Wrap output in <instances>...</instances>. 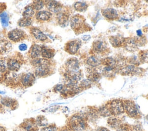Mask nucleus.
<instances>
[{
  "instance_id": "obj_1",
  "label": "nucleus",
  "mask_w": 148,
  "mask_h": 131,
  "mask_svg": "<svg viewBox=\"0 0 148 131\" xmlns=\"http://www.w3.org/2000/svg\"><path fill=\"white\" fill-rule=\"evenodd\" d=\"M32 65L35 66V75L38 77L47 76L50 72V62L47 59H34L32 61Z\"/></svg>"
},
{
  "instance_id": "obj_2",
  "label": "nucleus",
  "mask_w": 148,
  "mask_h": 131,
  "mask_svg": "<svg viewBox=\"0 0 148 131\" xmlns=\"http://www.w3.org/2000/svg\"><path fill=\"white\" fill-rule=\"evenodd\" d=\"M69 129L71 131H85L87 124L86 118L79 114L72 115L68 121Z\"/></svg>"
},
{
  "instance_id": "obj_3",
  "label": "nucleus",
  "mask_w": 148,
  "mask_h": 131,
  "mask_svg": "<svg viewBox=\"0 0 148 131\" xmlns=\"http://www.w3.org/2000/svg\"><path fill=\"white\" fill-rule=\"evenodd\" d=\"M107 105L112 115L117 116L123 114L124 112V102L121 100H112Z\"/></svg>"
},
{
  "instance_id": "obj_4",
  "label": "nucleus",
  "mask_w": 148,
  "mask_h": 131,
  "mask_svg": "<svg viewBox=\"0 0 148 131\" xmlns=\"http://www.w3.org/2000/svg\"><path fill=\"white\" fill-rule=\"evenodd\" d=\"M124 111L131 118H139L140 117L139 111L136 104L131 100H127L124 102Z\"/></svg>"
},
{
  "instance_id": "obj_5",
  "label": "nucleus",
  "mask_w": 148,
  "mask_h": 131,
  "mask_svg": "<svg viewBox=\"0 0 148 131\" xmlns=\"http://www.w3.org/2000/svg\"><path fill=\"white\" fill-rule=\"evenodd\" d=\"M25 35H26L25 32L23 30L19 29H13L10 32H9L8 33V38L10 40L14 42H17L21 40L24 38Z\"/></svg>"
},
{
  "instance_id": "obj_6",
  "label": "nucleus",
  "mask_w": 148,
  "mask_h": 131,
  "mask_svg": "<svg viewBox=\"0 0 148 131\" xmlns=\"http://www.w3.org/2000/svg\"><path fill=\"white\" fill-rule=\"evenodd\" d=\"M21 128L23 131H38V126L37 125L35 119L33 118L25 120L20 125Z\"/></svg>"
},
{
  "instance_id": "obj_7",
  "label": "nucleus",
  "mask_w": 148,
  "mask_h": 131,
  "mask_svg": "<svg viewBox=\"0 0 148 131\" xmlns=\"http://www.w3.org/2000/svg\"><path fill=\"white\" fill-rule=\"evenodd\" d=\"M119 72L124 76H132L139 73V69L133 65H128L120 68Z\"/></svg>"
},
{
  "instance_id": "obj_8",
  "label": "nucleus",
  "mask_w": 148,
  "mask_h": 131,
  "mask_svg": "<svg viewBox=\"0 0 148 131\" xmlns=\"http://www.w3.org/2000/svg\"><path fill=\"white\" fill-rule=\"evenodd\" d=\"M84 18L83 16L80 15H75L73 16L71 20V27L72 29L78 31L83 25L84 23Z\"/></svg>"
},
{
  "instance_id": "obj_9",
  "label": "nucleus",
  "mask_w": 148,
  "mask_h": 131,
  "mask_svg": "<svg viewBox=\"0 0 148 131\" xmlns=\"http://www.w3.org/2000/svg\"><path fill=\"white\" fill-rule=\"evenodd\" d=\"M35 80V76L33 73H27L23 74L20 78V81L23 86L30 87L33 85Z\"/></svg>"
},
{
  "instance_id": "obj_10",
  "label": "nucleus",
  "mask_w": 148,
  "mask_h": 131,
  "mask_svg": "<svg viewBox=\"0 0 148 131\" xmlns=\"http://www.w3.org/2000/svg\"><path fill=\"white\" fill-rule=\"evenodd\" d=\"M81 43L78 40L69 41L66 44V51L70 54H75L80 47Z\"/></svg>"
},
{
  "instance_id": "obj_11",
  "label": "nucleus",
  "mask_w": 148,
  "mask_h": 131,
  "mask_svg": "<svg viewBox=\"0 0 148 131\" xmlns=\"http://www.w3.org/2000/svg\"><path fill=\"white\" fill-rule=\"evenodd\" d=\"M65 67L68 72L78 71L79 69V63L76 58H70L65 62Z\"/></svg>"
},
{
  "instance_id": "obj_12",
  "label": "nucleus",
  "mask_w": 148,
  "mask_h": 131,
  "mask_svg": "<svg viewBox=\"0 0 148 131\" xmlns=\"http://www.w3.org/2000/svg\"><path fill=\"white\" fill-rule=\"evenodd\" d=\"M19 81L17 74L13 72H8L5 75V81L9 85H14Z\"/></svg>"
},
{
  "instance_id": "obj_13",
  "label": "nucleus",
  "mask_w": 148,
  "mask_h": 131,
  "mask_svg": "<svg viewBox=\"0 0 148 131\" xmlns=\"http://www.w3.org/2000/svg\"><path fill=\"white\" fill-rule=\"evenodd\" d=\"M21 63L17 58H9L7 62V66L9 70L12 72L18 71L21 66Z\"/></svg>"
},
{
  "instance_id": "obj_14",
  "label": "nucleus",
  "mask_w": 148,
  "mask_h": 131,
  "mask_svg": "<svg viewBox=\"0 0 148 131\" xmlns=\"http://www.w3.org/2000/svg\"><path fill=\"white\" fill-rule=\"evenodd\" d=\"M92 50L96 53L101 54L105 53L108 50V47L104 42L96 40L92 43Z\"/></svg>"
},
{
  "instance_id": "obj_15",
  "label": "nucleus",
  "mask_w": 148,
  "mask_h": 131,
  "mask_svg": "<svg viewBox=\"0 0 148 131\" xmlns=\"http://www.w3.org/2000/svg\"><path fill=\"white\" fill-rule=\"evenodd\" d=\"M102 15L109 20H115L118 18L119 14L116 10L113 8H106L102 10Z\"/></svg>"
},
{
  "instance_id": "obj_16",
  "label": "nucleus",
  "mask_w": 148,
  "mask_h": 131,
  "mask_svg": "<svg viewBox=\"0 0 148 131\" xmlns=\"http://www.w3.org/2000/svg\"><path fill=\"white\" fill-rule=\"evenodd\" d=\"M1 104L10 108L12 110H14L17 107V102L13 99L9 98H3L1 100Z\"/></svg>"
},
{
  "instance_id": "obj_17",
  "label": "nucleus",
  "mask_w": 148,
  "mask_h": 131,
  "mask_svg": "<svg viewBox=\"0 0 148 131\" xmlns=\"http://www.w3.org/2000/svg\"><path fill=\"white\" fill-rule=\"evenodd\" d=\"M47 9L49 10V12H50L59 13L60 12L62 9V5L58 2H57L55 1H49V3L47 4Z\"/></svg>"
},
{
  "instance_id": "obj_18",
  "label": "nucleus",
  "mask_w": 148,
  "mask_h": 131,
  "mask_svg": "<svg viewBox=\"0 0 148 131\" xmlns=\"http://www.w3.org/2000/svg\"><path fill=\"white\" fill-rule=\"evenodd\" d=\"M41 50H42V47L40 46L39 45L35 44L32 45L28 52L29 57L31 58H34V59L38 58V57L41 54Z\"/></svg>"
},
{
  "instance_id": "obj_19",
  "label": "nucleus",
  "mask_w": 148,
  "mask_h": 131,
  "mask_svg": "<svg viewBox=\"0 0 148 131\" xmlns=\"http://www.w3.org/2000/svg\"><path fill=\"white\" fill-rule=\"evenodd\" d=\"M125 39L121 36H112L109 37V42L110 44L115 47H120L124 44Z\"/></svg>"
},
{
  "instance_id": "obj_20",
  "label": "nucleus",
  "mask_w": 148,
  "mask_h": 131,
  "mask_svg": "<svg viewBox=\"0 0 148 131\" xmlns=\"http://www.w3.org/2000/svg\"><path fill=\"white\" fill-rule=\"evenodd\" d=\"M12 43L7 40H0V53L2 54H6L9 52L12 49Z\"/></svg>"
},
{
  "instance_id": "obj_21",
  "label": "nucleus",
  "mask_w": 148,
  "mask_h": 131,
  "mask_svg": "<svg viewBox=\"0 0 148 131\" xmlns=\"http://www.w3.org/2000/svg\"><path fill=\"white\" fill-rule=\"evenodd\" d=\"M31 34L38 40L43 42L47 39V36L38 28H32L31 29Z\"/></svg>"
},
{
  "instance_id": "obj_22",
  "label": "nucleus",
  "mask_w": 148,
  "mask_h": 131,
  "mask_svg": "<svg viewBox=\"0 0 148 131\" xmlns=\"http://www.w3.org/2000/svg\"><path fill=\"white\" fill-rule=\"evenodd\" d=\"M124 46L126 47L127 50L129 51H135L137 48V42L136 40L134 38H128L125 39Z\"/></svg>"
},
{
  "instance_id": "obj_23",
  "label": "nucleus",
  "mask_w": 148,
  "mask_h": 131,
  "mask_svg": "<svg viewBox=\"0 0 148 131\" xmlns=\"http://www.w3.org/2000/svg\"><path fill=\"white\" fill-rule=\"evenodd\" d=\"M52 16V14L49 11H39L36 14V18L39 21H47Z\"/></svg>"
},
{
  "instance_id": "obj_24",
  "label": "nucleus",
  "mask_w": 148,
  "mask_h": 131,
  "mask_svg": "<svg viewBox=\"0 0 148 131\" xmlns=\"http://www.w3.org/2000/svg\"><path fill=\"white\" fill-rule=\"evenodd\" d=\"M108 124L110 128L114 129H117L122 125L121 121L116 117L109 118L108 119Z\"/></svg>"
},
{
  "instance_id": "obj_25",
  "label": "nucleus",
  "mask_w": 148,
  "mask_h": 131,
  "mask_svg": "<svg viewBox=\"0 0 148 131\" xmlns=\"http://www.w3.org/2000/svg\"><path fill=\"white\" fill-rule=\"evenodd\" d=\"M54 54H55V51L53 49L50 48L46 47H42L40 55H42V57L45 59H47L51 58L54 55Z\"/></svg>"
},
{
  "instance_id": "obj_26",
  "label": "nucleus",
  "mask_w": 148,
  "mask_h": 131,
  "mask_svg": "<svg viewBox=\"0 0 148 131\" xmlns=\"http://www.w3.org/2000/svg\"><path fill=\"white\" fill-rule=\"evenodd\" d=\"M101 78V74L95 71L91 70L87 76V80H88L90 82H97Z\"/></svg>"
},
{
  "instance_id": "obj_27",
  "label": "nucleus",
  "mask_w": 148,
  "mask_h": 131,
  "mask_svg": "<svg viewBox=\"0 0 148 131\" xmlns=\"http://www.w3.org/2000/svg\"><path fill=\"white\" fill-rule=\"evenodd\" d=\"M98 115L99 114L98 112V110H95L94 108H91L87 111L86 117L87 119H89L90 121H95L96 119H97Z\"/></svg>"
},
{
  "instance_id": "obj_28",
  "label": "nucleus",
  "mask_w": 148,
  "mask_h": 131,
  "mask_svg": "<svg viewBox=\"0 0 148 131\" xmlns=\"http://www.w3.org/2000/svg\"><path fill=\"white\" fill-rule=\"evenodd\" d=\"M86 62L87 64L90 67L95 68L100 64L101 61H99L95 56L92 55L87 58V59L86 60Z\"/></svg>"
},
{
  "instance_id": "obj_29",
  "label": "nucleus",
  "mask_w": 148,
  "mask_h": 131,
  "mask_svg": "<svg viewBox=\"0 0 148 131\" xmlns=\"http://www.w3.org/2000/svg\"><path fill=\"white\" fill-rule=\"evenodd\" d=\"M57 18L59 24L62 27H65L66 24H68V16L66 14L64 13H59Z\"/></svg>"
},
{
  "instance_id": "obj_30",
  "label": "nucleus",
  "mask_w": 148,
  "mask_h": 131,
  "mask_svg": "<svg viewBox=\"0 0 148 131\" xmlns=\"http://www.w3.org/2000/svg\"><path fill=\"white\" fill-rule=\"evenodd\" d=\"M98 112L99 115H100L102 117H110L112 115L107 104L100 107L98 109Z\"/></svg>"
},
{
  "instance_id": "obj_31",
  "label": "nucleus",
  "mask_w": 148,
  "mask_h": 131,
  "mask_svg": "<svg viewBox=\"0 0 148 131\" xmlns=\"http://www.w3.org/2000/svg\"><path fill=\"white\" fill-rule=\"evenodd\" d=\"M35 13V9L32 7V6L28 5L27 6L23 13V17L25 18H31Z\"/></svg>"
},
{
  "instance_id": "obj_32",
  "label": "nucleus",
  "mask_w": 148,
  "mask_h": 131,
  "mask_svg": "<svg viewBox=\"0 0 148 131\" xmlns=\"http://www.w3.org/2000/svg\"><path fill=\"white\" fill-rule=\"evenodd\" d=\"M36 123L38 126L45 127L48 125V121L45 116L39 115L35 119Z\"/></svg>"
},
{
  "instance_id": "obj_33",
  "label": "nucleus",
  "mask_w": 148,
  "mask_h": 131,
  "mask_svg": "<svg viewBox=\"0 0 148 131\" xmlns=\"http://www.w3.org/2000/svg\"><path fill=\"white\" fill-rule=\"evenodd\" d=\"M88 7L87 4L86 2H77L74 4V8L76 11L78 12H84Z\"/></svg>"
},
{
  "instance_id": "obj_34",
  "label": "nucleus",
  "mask_w": 148,
  "mask_h": 131,
  "mask_svg": "<svg viewBox=\"0 0 148 131\" xmlns=\"http://www.w3.org/2000/svg\"><path fill=\"white\" fill-rule=\"evenodd\" d=\"M32 20L31 18H25L23 17L20 18L18 21V25L20 27H28L31 25Z\"/></svg>"
},
{
  "instance_id": "obj_35",
  "label": "nucleus",
  "mask_w": 148,
  "mask_h": 131,
  "mask_svg": "<svg viewBox=\"0 0 148 131\" xmlns=\"http://www.w3.org/2000/svg\"><path fill=\"white\" fill-rule=\"evenodd\" d=\"M0 20L3 27H6L8 25L9 17L6 12H3L0 14Z\"/></svg>"
},
{
  "instance_id": "obj_36",
  "label": "nucleus",
  "mask_w": 148,
  "mask_h": 131,
  "mask_svg": "<svg viewBox=\"0 0 148 131\" xmlns=\"http://www.w3.org/2000/svg\"><path fill=\"white\" fill-rule=\"evenodd\" d=\"M44 6V2L42 1H35L32 4V7L34 9L39 10Z\"/></svg>"
},
{
  "instance_id": "obj_37",
  "label": "nucleus",
  "mask_w": 148,
  "mask_h": 131,
  "mask_svg": "<svg viewBox=\"0 0 148 131\" xmlns=\"http://www.w3.org/2000/svg\"><path fill=\"white\" fill-rule=\"evenodd\" d=\"M79 87L82 89H87L91 87V82L88 80H83L80 82Z\"/></svg>"
},
{
  "instance_id": "obj_38",
  "label": "nucleus",
  "mask_w": 148,
  "mask_h": 131,
  "mask_svg": "<svg viewBox=\"0 0 148 131\" xmlns=\"http://www.w3.org/2000/svg\"><path fill=\"white\" fill-rule=\"evenodd\" d=\"M40 131H58V129L56 125H49L42 128Z\"/></svg>"
},
{
  "instance_id": "obj_39",
  "label": "nucleus",
  "mask_w": 148,
  "mask_h": 131,
  "mask_svg": "<svg viewBox=\"0 0 148 131\" xmlns=\"http://www.w3.org/2000/svg\"><path fill=\"white\" fill-rule=\"evenodd\" d=\"M7 63L4 59H0V73L5 72L6 69Z\"/></svg>"
},
{
  "instance_id": "obj_40",
  "label": "nucleus",
  "mask_w": 148,
  "mask_h": 131,
  "mask_svg": "<svg viewBox=\"0 0 148 131\" xmlns=\"http://www.w3.org/2000/svg\"><path fill=\"white\" fill-rule=\"evenodd\" d=\"M140 59L143 62L148 63V51H143L140 54Z\"/></svg>"
},
{
  "instance_id": "obj_41",
  "label": "nucleus",
  "mask_w": 148,
  "mask_h": 131,
  "mask_svg": "<svg viewBox=\"0 0 148 131\" xmlns=\"http://www.w3.org/2000/svg\"><path fill=\"white\" fill-rule=\"evenodd\" d=\"M64 88V85H63L62 84H58V85H57L54 87V91L56 92L61 93L62 91H63Z\"/></svg>"
},
{
  "instance_id": "obj_42",
  "label": "nucleus",
  "mask_w": 148,
  "mask_h": 131,
  "mask_svg": "<svg viewBox=\"0 0 148 131\" xmlns=\"http://www.w3.org/2000/svg\"><path fill=\"white\" fill-rule=\"evenodd\" d=\"M130 131H142V127L139 125H135L130 126Z\"/></svg>"
},
{
  "instance_id": "obj_43",
  "label": "nucleus",
  "mask_w": 148,
  "mask_h": 131,
  "mask_svg": "<svg viewBox=\"0 0 148 131\" xmlns=\"http://www.w3.org/2000/svg\"><path fill=\"white\" fill-rule=\"evenodd\" d=\"M19 50L21 51H25L27 48V46L25 44H21L18 46Z\"/></svg>"
},
{
  "instance_id": "obj_44",
  "label": "nucleus",
  "mask_w": 148,
  "mask_h": 131,
  "mask_svg": "<svg viewBox=\"0 0 148 131\" xmlns=\"http://www.w3.org/2000/svg\"><path fill=\"white\" fill-rule=\"evenodd\" d=\"M96 131H110V130H109V129H108V128H106L101 126V127H98V128L96 129Z\"/></svg>"
},
{
  "instance_id": "obj_45",
  "label": "nucleus",
  "mask_w": 148,
  "mask_h": 131,
  "mask_svg": "<svg viewBox=\"0 0 148 131\" xmlns=\"http://www.w3.org/2000/svg\"><path fill=\"white\" fill-rule=\"evenodd\" d=\"M90 38V36L89 35H86V36H84L83 37V39L84 40H88Z\"/></svg>"
},
{
  "instance_id": "obj_46",
  "label": "nucleus",
  "mask_w": 148,
  "mask_h": 131,
  "mask_svg": "<svg viewBox=\"0 0 148 131\" xmlns=\"http://www.w3.org/2000/svg\"><path fill=\"white\" fill-rule=\"evenodd\" d=\"M59 131H70V130L69 129V128H62Z\"/></svg>"
},
{
  "instance_id": "obj_47",
  "label": "nucleus",
  "mask_w": 148,
  "mask_h": 131,
  "mask_svg": "<svg viewBox=\"0 0 148 131\" xmlns=\"http://www.w3.org/2000/svg\"><path fill=\"white\" fill-rule=\"evenodd\" d=\"M136 33H137V34H138V36H142V32H141V31H140V30H138V31H137Z\"/></svg>"
},
{
  "instance_id": "obj_48",
  "label": "nucleus",
  "mask_w": 148,
  "mask_h": 131,
  "mask_svg": "<svg viewBox=\"0 0 148 131\" xmlns=\"http://www.w3.org/2000/svg\"><path fill=\"white\" fill-rule=\"evenodd\" d=\"M0 131H6V129L4 127L0 126Z\"/></svg>"
},
{
  "instance_id": "obj_49",
  "label": "nucleus",
  "mask_w": 148,
  "mask_h": 131,
  "mask_svg": "<svg viewBox=\"0 0 148 131\" xmlns=\"http://www.w3.org/2000/svg\"><path fill=\"white\" fill-rule=\"evenodd\" d=\"M3 110V107H2V106L1 104H0V113L2 111V110Z\"/></svg>"
},
{
  "instance_id": "obj_50",
  "label": "nucleus",
  "mask_w": 148,
  "mask_h": 131,
  "mask_svg": "<svg viewBox=\"0 0 148 131\" xmlns=\"http://www.w3.org/2000/svg\"><path fill=\"white\" fill-rule=\"evenodd\" d=\"M146 118L147 119V120H148V115H146Z\"/></svg>"
},
{
  "instance_id": "obj_51",
  "label": "nucleus",
  "mask_w": 148,
  "mask_h": 131,
  "mask_svg": "<svg viewBox=\"0 0 148 131\" xmlns=\"http://www.w3.org/2000/svg\"><path fill=\"white\" fill-rule=\"evenodd\" d=\"M146 98H147V99H148V95H147V96H146Z\"/></svg>"
}]
</instances>
